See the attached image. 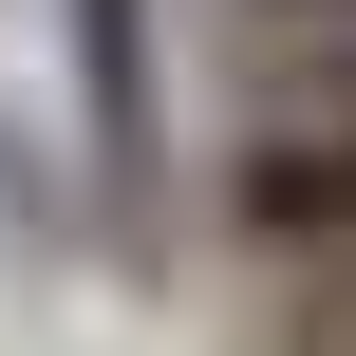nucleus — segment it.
I'll return each mask as SVG.
<instances>
[{
	"mask_svg": "<svg viewBox=\"0 0 356 356\" xmlns=\"http://www.w3.org/2000/svg\"><path fill=\"white\" fill-rule=\"evenodd\" d=\"M225 225L244 244H282V263H338L356 244V131L338 113H244V150H225Z\"/></svg>",
	"mask_w": 356,
	"mask_h": 356,
	"instance_id": "f257e3e1",
	"label": "nucleus"
},
{
	"mask_svg": "<svg viewBox=\"0 0 356 356\" xmlns=\"http://www.w3.org/2000/svg\"><path fill=\"white\" fill-rule=\"evenodd\" d=\"M75 94L113 131V188L150 169V0H75Z\"/></svg>",
	"mask_w": 356,
	"mask_h": 356,
	"instance_id": "f03ea898",
	"label": "nucleus"
},
{
	"mask_svg": "<svg viewBox=\"0 0 356 356\" xmlns=\"http://www.w3.org/2000/svg\"><path fill=\"white\" fill-rule=\"evenodd\" d=\"M244 19H282L300 56H338V38H356V0H244Z\"/></svg>",
	"mask_w": 356,
	"mask_h": 356,
	"instance_id": "7ed1b4c3",
	"label": "nucleus"
},
{
	"mask_svg": "<svg viewBox=\"0 0 356 356\" xmlns=\"http://www.w3.org/2000/svg\"><path fill=\"white\" fill-rule=\"evenodd\" d=\"M282 356H356V338H319V319H300V338H282Z\"/></svg>",
	"mask_w": 356,
	"mask_h": 356,
	"instance_id": "20e7f679",
	"label": "nucleus"
}]
</instances>
